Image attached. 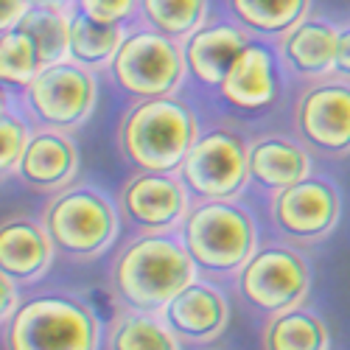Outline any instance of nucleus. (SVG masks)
<instances>
[{"label":"nucleus","mask_w":350,"mask_h":350,"mask_svg":"<svg viewBox=\"0 0 350 350\" xmlns=\"http://www.w3.org/2000/svg\"><path fill=\"white\" fill-rule=\"evenodd\" d=\"M336 45H339V23L319 14L303 17L280 40H275L283 73L303 84L334 76Z\"/></svg>","instance_id":"15"},{"label":"nucleus","mask_w":350,"mask_h":350,"mask_svg":"<svg viewBox=\"0 0 350 350\" xmlns=\"http://www.w3.org/2000/svg\"><path fill=\"white\" fill-rule=\"evenodd\" d=\"M28 135H31V129H28L23 115H17V112L0 115V180L17 171Z\"/></svg>","instance_id":"27"},{"label":"nucleus","mask_w":350,"mask_h":350,"mask_svg":"<svg viewBox=\"0 0 350 350\" xmlns=\"http://www.w3.org/2000/svg\"><path fill=\"white\" fill-rule=\"evenodd\" d=\"M291 129L311 157H350V81L339 76L306 81L291 107Z\"/></svg>","instance_id":"10"},{"label":"nucleus","mask_w":350,"mask_h":350,"mask_svg":"<svg viewBox=\"0 0 350 350\" xmlns=\"http://www.w3.org/2000/svg\"><path fill=\"white\" fill-rule=\"evenodd\" d=\"M129 25L121 23H101L87 17L84 12H70V62L87 70H109L115 53H118Z\"/></svg>","instance_id":"22"},{"label":"nucleus","mask_w":350,"mask_h":350,"mask_svg":"<svg viewBox=\"0 0 350 350\" xmlns=\"http://www.w3.org/2000/svg\"><path fill=\"white\" fill-rule=\"evenodd\" d=\"M230 317L232 308L227 295L208 278H196L188 283L163 311L165 325L185 347L213 345L230 328Z\"/></svg>","instance_id":"14"},{"label":"nucleus","mask_w":350,"mask_h":350,"mask_svg":"<svg viewBox=\"0 0 350 350\" xmlns=\"http://www.w3.org/2000/svg\"><path fill=\"white\" fill-rule=\"evenodd\" d=\"M6 112H12V96L6 87H0V115H6Z\"/></svg>","instance_id":"33"},{"label":"nucleus","mask_w":350,"mask_h":350,"mask_svg":"<svg viewBox=\"0 0 350 350\" xmlns=\"http://www.w3.org/2000/svg\"><path fill=\"white\" fill-rule=\"evenodd\" d=\"M79 174V146L68 132L34 129L20 154L14 177L37 193H59Z\"/></svg>","instance_id":"16"},{"label":"nucleus","mask_w":350,"mask_h":350,"mask_svg":"<svg viewBox=\"0 0 350 350\" xmlns=\"http://www.w3.org/2000/svg\"><path fill=\"white\" fill-rule=\"evenodd\" d=\"M101 319L84 297L48 291L20 300L3 325V350H98Z\"/></svg>","instance_id":"5"},{"label":"nucleus","mask_w":350,"mask_h":350,"mask_svg":"<svg viewBox=\"0 0 350 350\" xmlns=\"http://www.w3.org/2000/svg\"><path fill=\"white\" fill-rule=\"evenodd\" d=\"M56 250L40 219L28 213H9L0 219V272L17 286L42 280L53 267Z\"/></svg>","instance_id":"17"},{"label":"nucleus","mask_w":350,"mask_h":350,"mask_svg":"<svg viewBox=\"0 0 350 350\" xmlns=\"http://www.w3.org/2000/svg\"><path fill=\"white\" fill-rule=\"evenodd\" d=\"M250 34L232 20H208L183 42L188 76L208 90H219L227 70L250 45Z\"/></svg>","instance_id":"18"},{"label":"nucleus","mask_w":350,"mask_h":350,"mask_svg":"<svg viewBox=\"0 0 350 350\" xmlns=\"http://www.w3.org/2000/svg\"><path fill=\"white\" fill-rule=\"evenodd\" d=\"M199 278L180 232H137L109 267V288L124 308L163 314L180 291Z\"/></svg>","instance_id":"1"},{"label":"nucleus","mask_w":350,"mask_h":350,"mask_svg":"<svg viewBox=\"0 0 350 350\" xmlns=\"http://www.w3.org/2000/svg\"><path fill=\"white\" fill-rule=\"evenodd\" d=\"M98 104L96 73L70 59L40 68L23 90V107L40 129L76 132L93 118Z\"/></svg>","instance_id":"9"},{"label":"nucleus","mask_w":350,"mask_h":350,"mask_svg":"<svg viewBox=\"0 0 350 350\" xmlns=\"http://www.w3.org/2000/svg\"><path fill=\"white\" fill-rule=\"evenodd\" d=\"M311 174V154L295 135L267 132L250 140V185L260 193H280Z\"/></svg>","instance_id":"19"},{"label":"nucleus","mask_w":350,"mask_h":350,"mask_svg":"<svg viewBox=\"0 0 350 350\" xmlns=\"http://www.w3.org/2000/svg\"><path fill=\"white\" fill-rule=\"evenodd\" d=\"M28 9H31L28 0H0V34H6L9 28H17Z\"/></svg>","instance_id":"31"},{"label":"nucleus","mask_w":350,"mask_h":350,"mask_svg":"<svg viewBox=\"0 0 350 350\" xmlns=\"http://www.w3.org/2000/svg\"><path fill=\"white\" fill-rule=\"evenodd\" d=\"M334 76L350 81V23H342V25H339V45H336Z\"/></svg>","instance_id":"30"},{"label":"nucleus","mask_w":350,"mask_h":350,"mask_svg":"<svg viewBox=\"0 0 350 350\" xmlns=\"http://www.w3.org/2000/svg\"><path fill=\"white\" fill-rule=\"evenodd\" d=\"M260 350H331L328 323L308 306L264 319Z\"/></svg>","instance_id":"20"},{"label":"nucleus","mask_w":350,"mask_h":350,"mask_svg":"<svg viewBox=\"0 0 350 350\" xmlns=\"http://www.w3.org/2000/svg\"><path fill=\"white\" fill-rule=\"evenodd\" d=\"M40 56L34 40L20 28H9L0 34V87L6 90H25L40 73Z\"/></svg>","instance_id":"26"},{"label":"nucleus","mask_w":350,"mask_h":350,"mask_svg":"<svg viewBox=\"0 0 350 350\" xmlns=\"http://www.w3.org/2000/svg\"><path fill=\"white\" fill-rule=\"evenodd\" d=\"M76 9L93 20H101V23L129 25L137 20L140 0H76Z\"/></svg>","instance_id":"28"},{"label":"nucleus","mask_w":350,"mask_h":350,"mask_svg":"<svg viewBox=\"0 0 350 350\" xmlns=\"http://www.w3.org/2000/svg\"><path fill=\"white\" fill-rule=\"evenodd\" d=\"M177 232L199 278L208 280L236 278L260 244L255 216L239 199L193 202Z\"/></svg>","instance_id":"3"},{"label":"nucleus","mask_w":350,"mask_h":350,"mask_svg":"<svg viewBox=\"0 0 350 350\" xmlns=\"http://www.w3.org/2000/svg\"><path fill=\"white\" fill-rule=\"evenodd\" d=\"M31 6H42V9H59V12H73L76 0H28Z\"/></svg>","instance_id":"32"},{"label":"nucleus","mask_w":350,"mask_h":350,"mask_svg":"<svg viewBox=\"0 0 350 350\" xmlns=\"http://www.w3.org/2000/svg\"><path fill=\"white\" fill-rule=\"evenodd\" d=\"M137 20L163 37L185 42L211 20V0H140Z\"/></svg>","instance_id":"24"},{"label":"nucleus","mask_w":350,"mask_h":350,"mask_svg":"<svg viewBox=\"0 0 350 350\" xmlns=\"http://www.w3.org/2000/svg\"><path fill=\"white\" fill-rule=\"evenodd\" d=\"M202 124L180 96L140 98L118 121V149L137 171L177 174L196 143Z\"/></svg>","instance_id":"2"},{"label":"nucleus","mask_w":350,"mask_h":350,"mask_svg":"<svg viewBox=\"0 0 350 350\" xmlns=\"http://www.w3.org/2000/svg\"><path fill=\"white\" fill-rule=\"evenodd\" d=\"M177 174L193 202L239 199L250 185V140L227 124L202 129Z\"/></svg>","instance_id":"8"},{"label":"nucleus","mask_w":350,"mask_h":350,"mask_svg":"<svg viewBox=\"0 0 350 350\" xmlns=\"http://www.w3.org/2000/svg\"><path fill=\"white\" fill-rule=\"evenodd\" d=\"M283 68L275 42L252 37L241 56L227 70L216 96L239 112H264L280 98Z\"/></svg>","instance_id":"13"},{"label":"nucleus","mask_w":350,"mask_h":350,"mask_svg":"<svg viewBox=\"0 0 350 350\" xmlns=\"http://www.w3.org/2000/svg\"><path fill=\"white\" fill-rule=\"evenodd\" d=\"M107 350H183L185 345L165 325L163 314L124 308L107 323Z\"/></svg>","instance_id":"23"},{"label":"nucleus","mask_w":350,"mask_h":350,"mask_svg":"<svg viewBox=\"0 0 350 350\" xmlns=\"http://www.w3.org/2000/svg\"><path fill=\"white\" fill-rule=\"evenodd\" d=\"M109 76L135 101L177 96L188 79L183 42L132 25L109 65Z\"/></svg>","instance_id":"7"},{"label":"nucleus","mask_w":350,"mask_h":350,"mask_svg":"<svg viewBox=\"0 0 350 350\" xmlns=\"http://www.w3.org/2000/svg\"><path fill=\"white\" fill-rule=\"evenodd\" d=\"M20 306V295H17V283L12 278H6L0 272V325H6L12 314Z\"/></svg>","instance_id":"29"},{"label":"nucleus","mask_w":350,"mask_h":350,"mask_svg":"<svg viewBox=\"0 0 350 350\" xmlns=\"http://www.w3.org/2000/svg\"><path fill=\"white\" fill-rule=\"evenodd\" d=\"M40 221L56 255L73 264L101 258L121 236L118 205L90 185H68L59 193H51L40 211Z\"/></svg>","instance_id":"4"},{"label":"nucleus","mask_w":350,"mask_h":350,"mask_svg":"<svg viewBox=\"0 0 350 350\" xmlns=\"http://www.w3.org/2000/svg\"><path fill=\"white\" fill-rule=\"evenodd\" d=\"M224 3L230 20L239 23L250 37L275 42L311 14L314 0H224Z\"/></svg>","instance_id":"21"},{"label":"nucleus","mask_w":350,"mask_h":350,"mask_svg":"<svg viewBox=\"0 0 350 350\" xmlns=\"http://www.w3.org/2000/svg\"><path fill=\"white\" fill-rule=\"evenodd\" d=\"M193 199L168 171H135L118 191V213L135 232H177Z\"/></svg>","instance_id":"12"},{"label":"nucleus","mask_w":350,"mask_h":350,"mask_svg":"<svg viewBox=\"0 0 350 350\" xmlns=\"http://www.w3.org/2000/svg\"><path fill=\"white\" fill-rule=\"evenodd\" d=\"M232 283L239 300L264 319L306 306L311 295V267L306 250L286 241L258 244Z\"/></svg>","instance_id":"6"},{"label":"nucleus","mask_w":350,"mask_h":350,"mask_svg":"<svg viewBox=\"0 0 350 350\" xmlns=\"http://www.w3.org/2000/svg\"><path fill=\"white\" fill-rule=\"evenodd\" d=\"M269 219L278 239L300 250L317 247L334 236L342 219L339 185L325 174H308L306 180L269 196Z\"/></svg>","instance_id":"11"},{"label":"nucleus","mask_w":350,"mask_h":350,"mask_svg":"<svg viewBox=\"0 0 350 350\" xmlns=\"http://www.w3.org/2000/svg\"><path fill=\"white\" fill-rule=\"evenodd\" d=\"M17 28L34 40L42 68L70 59V12L31 6L17 23Z\"/></svg>","instance_id":"25"}]
</instances>
